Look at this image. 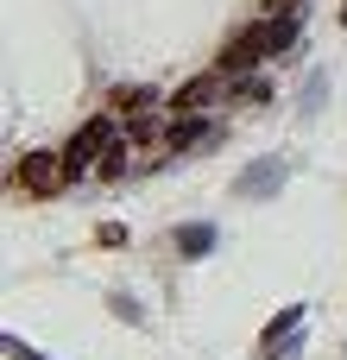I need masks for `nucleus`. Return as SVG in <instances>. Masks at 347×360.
<instances>
[{
  "instance_id": "nucleus-6",
  "label": "nucleus",
  "mask_w": 347,
  "mask_h": 360,
  "mask_svg": "<svg viewBox=\"0 0 347 360\" xmlns=\"http://www.w3.org/2000/svg\"><path fill=\"white\" fill-rule=\"evenodd\" d=\"M209 247H215V228H209V221H190V228H177V253H183V259H202Z\"/></svg>"
},
{
  "instance_id": "nucleus-4",
  "label": "nucleus",
  "mask_w": 347,
  "mask_h": 360,
  "mask_svg": "<svg viewBox=\"0 0 347 360\" xmlns=\"http://www.w3.org/2000/svg\"><path fill=\"white\" fill-rule=\"evenodd\" d=\"M278 184H284V165H278V158H259L253 171H240L234 190H240V196H266V190H278Z\"/></svg>"
},
{
  "instance_id": "nucleus-3",
  "label": "nucleus",
  "mask_w": 347,
  "mask_h": 360,
  "mask_svg": "<svg viewBox=\"0 0 347 360\" xmlns=\"http://www.w3.org/2000/svg\"><path fill=\"white\" fill-rule=\"evenodd\" d=\"M259 57H272V51H266V25H253V32H240V38H234L228 51H221V70H228V76H240V70H253Z\"/></svg>"
},
{
  "instance_id": "nucleus-9",
  "label": "nucleus",
  "mask_w": 347,
  "mask_h": 360,
  "mask_svg": "<svg viewBox=\"0 0 347 360\" xmlns=\"http://www.w3.org/2000/svg\"><path fill=\"white\" fill-rule=\"evenodd\" d=\"M272 6H297V0H272Z\"/></svg>"
},
{
  "instance_id": "nucleus-7",
  "label": "nucleus",
  "mask_w": 347,
  "mask_h": 360,
  "mask_svg": "<svg viewBox=\"0 0 347 360\" xmlns=\"http://www.w3.org/2000/svg\"><path fill=\"white\" fill-rule=\"evenodd\" d=\"M297 44V19H266V51L278 57V51H291Z\"/></svg>"
},
{
  "instance_id": "nucleus-8",
  "label": "nucleus",
  "mask_w": 347,
  "mask_h": 360,
  "mask_svg": "<svg viewBox=\"0 0 347 360\" xmlns=\"http://www.w3.org/2000/svg\"><path fill=\"white\" fill-rule=\"evenodd\" d=\"M196 139H209V127H202V120H171V133H164V146H171V152H183V146H196Z\"/></svg>"
},
{
  "instance_id": "nucleus-5",
  "label": "nucleus",
  "mask_w": 347,
  "mask_h": 360,
  "mask_svg": "<svg viewBox=\"0 0 347 360\" xmlns=\"http://www.w3.org/2000/svg\"><path fill=\"white\" fill-rule=\"evenodd\" d=\"M215 89H221L215 76H202V82H183L171 108H177V114H196V108H209V101H215Z\"/></svg>"
},
{
  "instance_id": "nucleus-1",
  "label": "nucleus",
  "mask_w": 347,
  "mask_h": 360,
  "mask_svg": "<svg viewBox=\"0 0 347 360\" xmlns=\"http://www.w3.org/2000/svg\"><path fill=\"white\" fill-rule=\"evenodd\" d=\"M70 177H76V171H70L63 152H25V165H19V184H25L32 196H57Z\"/></svg>"
},
{
  "instance_id": "nucleus-2",
  "label": "nucleus",
  "mask_w": 347,
  "mask_h": 360,
  "mask_svg": "<svg viewBox=\"0 0 347 360\" xmlns=\"http://www.w3.org/2000/svg\"><path fill=\"white\" fill-rule=\"evenodd\" d=\"M107 146H114V120L101 114V120H89V127L70 139V152H63V158H70V171H82V165H89L95 152H107Z\"/></svg>"
}]
</instances>
